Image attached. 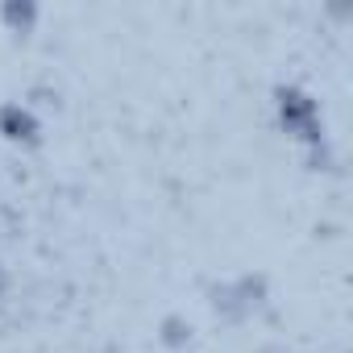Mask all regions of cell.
Wrapping results in <instances>:
<instances>
[{"label":"cell","mask_w":353,"mask_h":353,"mask_svg":"<svg viewBox=\"0 0 353 353\" xmlns=\"http://www.w3.org/2000/svg\"><path fill=\"white\" fill-rule=\"evenodd\" d=\"M274 108H279V121H283V129H287L295 141H307V145H316V141L324 137L320 104H316L307 92H299V88H279V100H274Z\"/></svg>","instance_id":"1"},{"label":"cell","mask_w":353,"mask_h":353,"mask_svg":"<svg viewBox=\"0 0 353 353\" xmlns=\"http://www.w3.org/2000/svg\"><path fill=\"white\" fill-rule=\"evenodd\" d=\"M38 133H42V125H38V117L26 104H5V108H0V137H5V141L34 145Z\"/></svg>","instance_id":"2"},{"label":"cell","mask_w":353,"mask_h":353,"mask_svg":"<svg viewBox=\"0 0 353 353\" xmlns=\"http://www.w3.org/2000/svg\"><path fill=\"white\" fill-rule=\"evenodd\" d=\"M0 17H5V26H9L13 34H30L34 21H38V9H34V5H17V0H13V5L0 9Z\"/></svg>","instance_id":"3"},{"label":"cell","mask_w":353,"mask_h":353,"mask_svg":"<svg viewBox=\"0 0 353 353\" xmlns=\"http://www.w3.org/2000/svg\"><path fill=\"white\" fill-rule=\"evenodd\" d=\"M166 341H183V324L179 320H166Z\"/></svg>","instance_id":"4"}]
</instances>
